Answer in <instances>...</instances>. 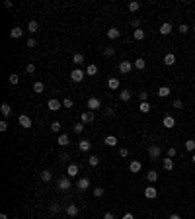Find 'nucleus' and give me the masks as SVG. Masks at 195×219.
<instances>
[{"label": "nucleus", "mask_w": 195, "mask_h": 219, "mask_svg": "<svg viewBox=\"0 0 195 219\" xmlns=\"http://www.w3.org/2000/svg\"><path fill=\"white\" fill-rule=\"evenodd\" d=\"M84 75H86V72L76 67V69H72V72H70V80H72V82H82V80H84Z\"/></svg>", "instance_id": "nucleus-1"}, {"label": "nucleus", "mask_w": 195, "mask_h": 219, "mask_svg": "<svg viewBox=\"0 0 195 219\" xmlns=\"http://www.w3.org/2000/svg\"><path fill=\"white\" fill-rule=\"evenodd\" d=\"M131 71H133V63L131 61H121L119 63V72L121 75H129Z\"/></svg>", "instance_id": "nucleus-2"}, {"label": "nucleus", "mask_w": 195, "mask_h": 219, "mask_svg": "<svg viewBox=\"0 0 195 219\" xmlns=\"http://www.w3.org/2000/svg\"><path fill=\"white\" fill-rule=\"evenodd\" d=\"M47 108L51 110V112H59V110L63 108V102H61V100H57V98H51V100L47 102Z\"/></svg>", "instance_id": "nucleus-3"}, {"label": "nucleus", "mask_w": 195, "mask_h": 219, "mask_svg": "<svg viewBox=\"0 0 195 219\" xmlns=\"http://www.w3.org/2000/svg\"><path fill=\"white\" fill-rule=\"evenodd\" d=\"M18 121H20V125L24 127V129H30V127L33 125V123H31V118H30V115H26V114H21L20 118H18Z\"/></svg>", "instance_id": "nucleus-4"}, {"label": "nucleus", "mask_w": 195, "mask_h": 219, "mask_svg": "<svg viewBox=\"0 0 195 219\" xmlns=\"http://www.w3.org/2000/svg\"><path fill=\"white\" fill-rule=\"evenodd\" d=\"M158 196V190L154 188V184H150L148 188H144V198H148V200H154Z\"/></svg>", "instance_id": "nucleus-5"}, {"label": "nucleus", "mask_w": 195, "mask_h": 219, "mask_svg": "<svg viewBox=\"0 0 195 219\" xmlns=\"http://www.w3.org/2000/svg\"><path fill=\"white\" fill-rule=\"evenodd\" d=\"M68 188H72V182L68 176H64V178H59V190H63V192H67Z\"/></svg>", "instance_id": "nucleus-6"}, {"label": "nucleus", "mask_w": 195, "mask_h": 219, "mask_svg": "<svg viewBox=\"0 0 195 219\" xmlns=\"http://www.w3.org/2000/svg\"><path fill=\"white\" fill-rule=\"evenodd\" d=\"M148 155H150V158H152V160H156V158H160V155H162V149L158 147V145H152V147L148 149Z\"/></svg>", "instance_id": "nucleus-7"}, {"label": "nucleus", "mask_w": 195, "mask_h": 219, "mask_svg": "<svg viewBox=\"0 0 195 219\" xmlns=\"http://www.w3.org/2000/svg\"><path fill=\"white\" fill-rule=\"evenodd\" d=\"M78 172H80L78 164L70 163V164H68V168H67V176H68V178H74V176H78Z\"/></svg>", "instance_id": "nucleus-8"}, {"label": "nucleus", "mask_w": 195, "mask_h": 219, "mask_svg": "<svg viewBox=\"0 0 195 219\" xmlns=\"http://www.w3.org/2000/svg\"><path fill=\"white\" fill-rule=\"evenodd\" d=\"M162 125L166 129H174L176 127V119L172 118V115H164V119H162Z\"/></svg>", "instance_id": "nucleus-9"}, {"label": "nucleus", "mask_w": 195, "mask_h": 219, "mask_svg": "<svg viewBox=\"0 0 195 219\" xmlns=\"http://www.w3.org/2000/svg\"><path fill=\"white\" fill-rule=\"evenodd\" d=\"M100 106H102V102H100V98H88V110L90 112H94V110H100Z\"/></svg>", "instance_id": "nucleus-10"}, {"label": "nucleus", "mask_w": 195, "mask_h": 219, "mask_svg": "<svg viewBox=\"0 0 195 219\" xmlns=\"http://www.w3.org/2000/svg\"><path fill=\"white\" fill-rule=\"evenodd\" d=\"M76 188L80 190V192H86V190L90 188V180H88V178H78V182H76Z\"/></svg>", "instance_id": "nucleus-11"}, {"label": "nucleus", "mask_w": 195, "mask_h": 219, "mask_svg": "<svg viewBox=\"0 0 195 219\" xmlns=\"http://www.w3.org/2000/svg\"><path fill=\"white\" fill-rule=\"evenodd\" d=\"M78 149H80L82 153H88L92 149V141L90 139H80V143H78Z\"/></svg>", "instance_id": "nucleus-12"}, {"label": "nucleus", "mask_w": 195, "mask_h": 219, "mask_svg": "<svg viewBox=\"0 0 195 219\" xmlns=\"http://www.w3.org/2000/svg\"><path fill=\"white\" fill-rule=\"evenodd\" d=\"M162 166H164V170L172 172V170H174V160H172L170 157H164V160H162Z\"/></svg>", "instance_id": "nucleus-13"}, {"label": "nucleus", "mask_w": 195, "mask_h": 219, "mask_svg": "<svg viewBox=\"0 0 195 219\" xmlns=\"http://www.w3.org/2000/svg\"><path fill=\"white\" fill-rule=\"evenodd\" d=\"M164 65H166V67L176 65V55H174V53H166V55H164Z\"/></svg>", "instance_id": "nucleus-14"}, {"label": "nucleus", "mask_w": 195, "mask_h": 219, "mask_svg": "<svg viewBox=\"0 0 195 219\" xmlns=\"http://www.w3.org/2000/svg\"><path fill=\"white\" fill-rule=\"evenodd\" d=\"M105 33H107V37H109V39H119L121 37V32L117 30V27H109Z\"/></svg>", "instance_id": "nucleus-15"}, {"label": "nucleus", "mask_w": 195, "mask_h": 219, "mask_svg": "<svg viewBox=\"0 0 195 219\" xmlns=\"http://www.w3.org/2000/svg\"><path fill=\"white\" fill-rule=\"evenodd\" d=\"M80 121L84 123V125H86V123H92L94 121V112H84L80 115Z\"/></svg>", "instance_id": "nucleus-16"}, {"label": "nucleus", "mask_w": 195, "mask_h": 219, "mask_svg": "<svg viewBox=\"0 0 195 219\" xmlns=\"http://www.w3.org/2000/svg\"><path fill=\"white\" fill-rule=\"evenodd\" d=\"M156 94H158V96H160V98H168L170 94H172V90H170V86H160Z\"/></svg>", "instance_id": "nucleus-17"}, {"label": "nucleus", "mask_w": 195, "mask_h": 219, "mask_svg": "<svg viewBox=\"0 0 195 219\" xmlns=\"http://www.w3.org/2000/svg\"><path fill=\"white\" fill-rule=\"evenodd\" d=\"M0 114H2V118H4V119L8 118V115L12 114V108H10V104H6V102H4V104L0 106Z\"/></svg>", "instance_id": "nucleus-18"}, {"label": "nucleus", "mask_w": 195, "mask_h": 219, "mask_svg": "<svg viewBox=\"0 0 195 219\" xmlns=\"http://www.w3.org/2000/svg\"><path fill=\"white\" fill-rule=\"evenodd\" d=\"M21 35H24V30H21V27H12L10 30V37L12 39H20Z\"/></svg>", "instance_id": "nucleus-19"}, {"label": "nucleus", "mask_w": 195, "mask_h": 219, "mask_svg": "<svg viewBox=\"0 0 195 219\" xmlns=\"http://www.w3.org/2000/svg\"><path fill=\"white\" fill-rule=\"evenodd\" d=\"M160 33L162 35H170L172 33V24H170V22H164V24L160 26Z\"/></svg>", "instance_id": "nucleus-20"}, {"label": "nucleus", "mask_w": 195, "mask_h": 219, "mask_svg": "<svg viewBox=\"0 0 195 219\" xmlns=\"http://www.w3.org/2000/svg\"><path fill=\"white\" fill-rule=\"evenodd\" d=\"M67 215L68 217H76L78 215V206H76V203H70V206L67 207Z\"/></svg>", "instance_id": "nucleus-21"}, {"label": "nucleus", "mask_w": 195, "mask_h": 219, "mask_svg": "<svg viewBox=\"0 0 195 219\" xmlns=\"http://www.w3.org/2000/svg\"><path fill=\"white\" fill-rule=\"evenodd\" d=\"M141 168H142L141 160H131V164H129V170L131 172H141Z\"/></svg>", "instance_id": "nucleus-22"}, {"label": "nucleus", "mask_w": 195, "mask_h": 219, "mask_svg": "<svg viewBox=\"0 0 195 219\" xmlns=\"http://www.w3.org/2000/svg\"><path fill=\"white\" fill-rule=\"evenodd\" d=\"M133 67H135V69H139V71H144V69H146V61H144L142 57H139V59L133 63Z\"/></svg>", "instance_id": "nucleus-23"}, {"label": "nucleus", "mask_w": 195, "mask_h": 219, "mask_svg": "<svg viewBox=\"0 0 195 219\" xmlns=\"http://www.w3.org/2000/svg\"><path fill=\"white\" fill-rule=\"evenodd\" d=\"M86 75H88V76H94V75H98V65L90 63L88 67H86Z\"/></svg>", "instance_id": "nucleus-24"}, {"label": "nucleus", "mask_w": 195, "mask_h": 219, "mask_svg": "<svg viewBox=\"0 0 195 219\" xmlns=\"http://www.w3.org/2000/svg\"><path fill=\"white\" fill-rule=\"evenodd\" d=\"M133 37H135L137 41H142L144 37H146V33H144V30H141V27H139V30L133 32Z\"/></svg>", "instance_id": "nucleus-25"}, {"label": "nucleus", "mask_w": 195, "mask_h": 219, "mask_svg": "<svg viewBox=\"0 0 195 219\" xmlns=\"http://www.w3.org/2000/svg\"><path fill=\"white\" fill-rule=\"evenodd\" d=\"M27 32H30V33H35V32H39V24H37V22H35V20H31L30 24H27Z\"/></svg>", "instance_id": "nucleus-26"}, {"label": "nucleus", "mask_w": 195, "mask_h": 219, "mask_svg": "<svg viewBox=\"0 0 195 219\" xmlns=\"http://www.w3.org/2000/svg\"><path fill=\"white\" fill-rule=\"evenodd\" d=\"M72 63H74L76 67H78V65H82L84 63V55L82 53H74V55H72Z\"/></svg>", "instance_id": "nucleus-27"}, {"label": "nucleus", "mask_w": 195, "mask_h": 219, "mask_svg": "<svg viewBox=\"0 0 195 219\" xmlns=\"http://www.w3.org/2000/svg\"><path fill=\"white\" fill-rule=\"evenodd\" d=\"M43 90H45V84H43L41 80H37V82L33 84V92L35 94H43Z\"/></svg>", "instance_id": "nucleus-28"}, {"label": "nucleus", "mask_w": 195, "mask_h": 219, "mask_svg": "<svg viewBox=\"0 0 195 219\" xmlns=\"http://www.w3.org/2000/svg\"><path fill=\"white\" fill-rule=\"evenodd\" d=\"M107 88L117 90L119 88V78H109V80H107Z\"/></svg>", "instance_id": "nucleus-29"}, {"label": "nucleus", "mask_w": 195, "mask_h": 219, "mask_svg": "<svg viewBox=\"0 0 195 219\" xmlns=\"http://www.w3.org/2000/svg\"><path fill=\"white\" fill-rule=\"evenodd\" d=\"M105 145H107V147H115V145H117V137H115V135H107L105 137Z\"/></svg>", "instance_id": "nucleus-30"}, {"label": "nucleus", "mask_w": 195, "mask_h": 219, "mask_svg": "<svg viewBox=\"0 0 195 219\" xmlns=\"http://www.w3.org/2000/svg\"><path fill=\"white\" fill-rule=\"evenodd\" d=\"M57 141H59V145H61V147H67V145L70 143V139H68V135H59V139H57Z\"/></svg>", "instance_id": "nucleus-31"}, {"label": "nucleus", "mask_w": 195, "mask_h": 219, "mask_svg": "<svg viewBox=\"0 0 195 219\" xmlns=\"http://www.w3.org/2000/svg\"><path fill=\"white\" fill-rule=\"evenodd\" d=\"M146 180L150 182V184H154V182L158 180V172H156V170H150V172L146 174Z\"/></svg>", "instance_id": "nucleus-32"}, {"label": "nucleus", "mask_w": 195, "mask_h": 219, "mask_svg": "<svg viewBox=\"0 0 195 219\" xmlns=\"http://www.w3.org/2000/svg\"><path fill=\"white\" fill-rule=\"evenodd\" d=\"M51 178H53V172H49V170H43L41 172V180L45 182V184H47V182H51Z\"/></svg>", "instance_id": "nucleus-33"}, {"label": "nucleus", "mask_w": 195, "mask_h": 219, "mask_svg": "<svg viewBox=\"0 0 195 219\" xmlns=\"http://www.w3.org/2000/svg\"><path fill=\"white\" fill-rule=\"evenodd\" d=\"M119 100H121V102H129V100H131V92H129V90H121Z\"/></svg>", "instance_id": "nucleus-34"}, {"label": "nucleus", "mask_w": 195, "mask_h": 219, "mask_svg": "<svg viewBox=\"0 0 195 219\" xmlns=\"http://www.w3.org/2000/svg\"><path fill=\"white\" fill-rule=\"evenodd\" d=\"M185 151H189V153L195 151V139H187L185 141Z\"/></svg>", "instance_id": "nucleus-35"}, {"label": "nucleus", "mask_w": 195, "mask_h": 219, "mask_svg": "<svg viewBox=\"0 0 195 219\" xmlns=\"http://www.w3.org/2000/svg\"><path fill=\"white\" fill-rule=\"evenodd\" d=\"M139 112H142V114H148V112H150V104H148V102H141Z\"/></svg>", "instance_id": "nucleus-36"}, {"label": "nucleus", "mask_w": 195, "mask_h": 219, "mask_svg": "<svg viewBox=\"0 0 195 219\" xmlns=\"http://www.w3.org/2000/svg\"><path fill=\"white\" fill-rule=\"evenodd\" d=\"M129 10H131V12H139L141 10V2H131V4H129Z\"/></svg>", "instance_id": "nucleus-37"}, {"label": "nucleus", "mask_w": 195, "mask_h": 219, "mask_svg": "<svg viewBox=\"0 0 195 219\" xmlns=\"http://www.w3.org/2000/svg\"><path fill=\"white\" fill-rule=\"evenodd\" d=\"M178 32L185 35L187 32H189V26H187V24H179V26H178Z\"/></svg>", "instance_id": "nucleus-38"}, {"label": "nucleus", "mask_w": 195, "mask_h": 219, "mask_svg": "<svg viewBox=\"0 0 195 219\" xmlns=\"http://www.w3.org/2000/svg\"><path fill=\"white\" fill-rule=\"evenodd\" d=\"M61 127H63V125H61V121H53V123H51V131H55V133H59Z\"/></svg>", "instance_id": "nucleus-39"}, {"label": "nucleus", "mask_w": 195, "mask_h": 219, "mask_svg": "<svg viewBox=\"0 0 195 219\" xmlns=\"http://www.w3.org/2000/svg\"><path fill=\"white\" fill-rule=\"evenodd\" d=\"M8 82H10L12 86H16V84L20 82V76H18V75H10V78H8Z\"/></svg>", "instance_id": "nucleus-40"}, {"label": "nucleus", "mask_w": 195, "mask_h": 219, "mask_svg": "<svg viewBox=\"0 0 195 219\" xmlns=\"http://www.w3.org/2000/svg\"><path fill=\"white\" fill-rule=\"evenodd\" d=\"M88 164H90V166H98V164H100V157H90V158H88Z\"/></svg>", "instance_id": "nucleus-41"}, {"label": "nucleus", "mask_w": 195, "mask_h": 219, "mask_svg": "<svg viewBox=\"0 0 195 219\" xmlns=\"http://www.w3.org/2000/svg\"><path fill=\"white\" fill-rule=\"evenodd\" d=\"M26 72H27V75H33V72H35V65L33 63H27L26 65Z\"/></svg>", "instance_id": "nucleus-42"}, {"label": "nucleus", "mask_w": 195, "mask_h": 219, "mask_svg": "<svg viewBox=\"0 0 195 219\" xmlns=\"http://www.w3.org/2000/svg\"><path fill=\"white\" fill-rule=\"evenodd\" d=\"M72 106H74V102H72L70 98H64V100H63V108H68V110H70Z\"/></svg>", "instance_id": "nucleus-43"}, {"label": "nucleus", "mask_w": 195, "mask_h": 219, "mask_svg": "<svg viewBox=\"0 0 195 219\" xmlns=\"http://www.w3.org/2000/svg\"><path fill=\"white\" fill-rule=\"evenodd\" d=\"M104 194H105V190H104V188H94V196H96V198H102Z\"/></svg>", "instance_id": "nucleus-44"}, {"label": "nucleus", "mask_w": 195, "mask_h": 219, "mask_svg": "<svg viewBox=\"0 0 195 219\" xmlns=\"http://www.w3.org/2000/svg\"><path fill=\"white\" fill-rule=\"evenodd\" d=\"M104 55H105V57H113V55H115V49H113V47H105V49H104Z\"/></svg>", "instance_id": "nucleus-45"}, {"label": "nucleus", "mask_w": 195, "mask_h": 219, "mask_svg": "<svg viewBox=\"0 0 195 219\" xmlns=\"http://www.w3.org/2000/svg\"><path fill=\"white\" fill-rule=\"evenodd\" d=\"M59 209H61L59 203H51V207H49V211H51L53 215H55V213H59Z\"/></svg>", "instance_id": "nucleus-46"}, {"label": "nucleus", "mask_w": 195, "mask_h": 219, "mask_svg": "<svg viewBox=\"0 0 195 219\" xmlns=\"http://www.w3.org/2000/svg\"><path fill=\"white\" fill-rule=\"evenodd\" d=\"M84 131V123L80 121V123H74V133H82Z\"/></svg>", "instance_id": "nucleus-47"}, {"label": "nucleus", "mask_w": 195, "mask_h": 219, "mask_svg": "<svg viewBox=\"0 0 195 219\" xmlns=\"http://www.w3.org/2000/svg\"><path fill=\"white\" fill-rule=\"evenodd\" d=\"M172 106H174L176 110H182V108H183V102H182V100H178V98H176L174 102H172Z\"/></svg>", "instance_id": "nucleus-48"}, {"label": "nucleus", "mask_w": 195, "mask_h": 219, "mask_svg": "<svg viewBox=\"0 0 195 219\" xmlns=\"http://www.w3.org/2000/svg\"><path fill=\"white\" fill-rule=\"evenodd\" d=\"M139 100H141V102H148V92H144V90H142V92L139 94Z\"/></svg>", "instance_id": "nucleus-49"}, {"label": "nucleus", "mask_w": 195, "mask_h": 219, "mask_svg": "<svg viewBox=\"0 0 195 219\" xmlns=\"http://www.w3.org/2000/svg\"><path fill=\"white\" fill-rule=\"evenodd\" d=\"M131 26L135 27V30H139V27H141V20H139V18H135V20H131Z\"/></svg>", "instance_id": "nucleus-50"}, {"label": "nucleus", "mask_w": 195, "mask_h": 219, "mask_svg": "<svg viewBox=\"0 0 195 219\" xmlns=\"http://www.w3.org/2000/svg\"><path fill=\"white\" fill-rule=\"evenodd\" d=\"M176 155H178V151H176V147H170V149H168V157L172 158V157H176Z\"/></svg>", "instance_id": "nucleus-51"}, {"label": "nucleus", "mask_w": 195, "mask_h": 219, "mask_svg": "<svg viewBox=\"0 0 195 219\" xmlns=\"http://www.w3.org/2000/svg\"><path fill=\"white\" fill-rule=\"evenodd\" d=\"M6 129H8V121L2 119V121H0V131H6Z\"/></svg>", "instance_id": "nucleus-52"}, {"label": "nucleus", "mask_w": 195, "mask_h": 219, "mask_svg": "<svg viewBox=\"0 0 195 219\" xmlns=\"http://www.w3.org/2000/svg\"><path fill=\"white\" fill-rule=\"evenodd\" d=\"M59 158H61V160H68V158H70V155H68V153H61Z\"/></svg>", "instance_id": "nucleus-53"}, {"label": "nucleus", "mask_w": 195, "mask_h": 219, "mask_svg": "<svg viewBox=\"0 0 195 219\" xmlns=\"http://www.w3.org/2000/svg\"><path fill=\"white\" fill-rule=\"evenodd\" d=\"M104 219H115V217H113L111 211H105V213H104Z\"/></svg>", "instance_id": "nucleus-54"}, {"label": "nucleus", "mask_w": 195, "mask_h": 219, "mask_svg": "<svg viewBox=\"0 0 195 219\" xmlns=\"http://www.w3.org/2000/svg\"><path fill=\"white\" fill-rule=\"evenodd\" d=\"M35 45H37V43H35V39H27V47H30V49L35 47Z\"/></svg>", "instance_id": "nucleus-55"}, {"label": "nucleus", "mask_w": 195, "mask_h": 219, "mask_svg": "<svg viewBox=\"0 0 195 219\" xmlns=\"http://www.w3.org/2000/svg\"><path fill=\"white\" fill-rule=\"evenodd\" d=\"M127 155H129L127 149H119V157H127Z\"/></svg>", "instance_id": "nucleus-56"}, {"label": "nucleus", "mask_w": 195, "mask_h": 219, "mask_svg": "<svg viewBox=\"0 0 195 219\" xmlns=\"http://www.w3.org/2000/svg\"><path fill=\"white\" fill-rule=\"evenodd\" d=\"M168 219H182V215H179V213H172V215H168Z\"/></svg>", "instance_id": "nucleus-57"}, {"label": "nucleus", "mask_w": 195, "mask_h": 219, "mask_svg": "<svg viewBox=\"0 0 195 219\" xmlns=\"http://www.w3.org/2000/svg\"><path fill=\"white\" fill-rule=\"evenodd\" d=\"M123 219H135V217H133V213H125V215H123Z\"/></svg>", "instance_id": "nucleus-58"}, {"label": "nucleus", "mask_w": 195, "mask_h": 219, "mask_svg": "<svg viewBox=\"0 0 195 219\" xmlns=\"http://www.w3.org/2000/svg\"><path fill=\"white\" fill-rule=\"evenodd\" d=\"M0 219H8V215H6V213H0Z\"/></svg>", "instance_id": "nucleus-59"}, {"label": "nucleus", "mask_w": 195, "mask_h": 219, "mask_svg": "<svg viewBox=\"0 0 195 219\" xmlns=\"http://www.w3.org/2000/svg\"><path fill=\"white\" fill-rule=\"evenodd\" d=\"M191 160H193V163H195V153H193V155H191Z\"/></svg>", "instance_id": "nucleus-60"}, {"label": "nucleus", "mask_w": 195, "mask_h": 219, "mask_svg": "<svg viewBox=\"0 0 195 219\" xmlns=\"http://www.w3.org/2000/svg\"><path fill=\"white\" fill-rule=\"evenodd\" d=\"M193 32H195V24H193Z\"/></svg>", "instance_id": "nucleus-61"}, {"label": "nucleus", "mask_w": 195, "mask_h": 219, "mask_svg": "<svg viewBox=\"0 0 195 219\" xmlns=\"http://www.w3.org/2000/svg\"><path fill=\"white\" fill-rule=\"evenodd\" d=\"M14 219H18V217H14Z\"/></svg>", "instance_id": "nucleus-62"}, {"label": "nucleus", "mask_w": 195, "mask_h": 219, "mask_svg": "<svg viewBox=\"0 0 195 219\" xmlns=\"http://www.w3.org/2000/svg\"><path fill=\"white\" fill-rule=\"evenodd\" d=\"M70 219H74V217H70Z\"/></svg>", "instance_id": "nucleus-63"}]
</instances>
